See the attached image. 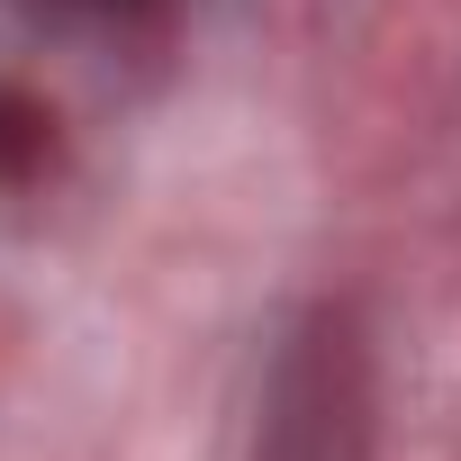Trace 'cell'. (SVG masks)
I'll use <instances>...</instances> for the list:
<instances>
[{"label":"cell","mask_w":461,"mask_h":461,"mask_svg":"<svg viewBox=\"0 0 461 461\" xmlns=\"http://www.w3.org/2000/svg\"><path fill=\"white\" fill-rule=\"evenodd\" d=\"M236 461H371V353L353 308H308L281 326Z\"/></svg>","instance_id":"cell-1"},{"label":"cell","mask_w":461,"mask_h":461,"mask_svg":"<svg viewBox=\"0 0 461 461\" xmlns=\"http://www.w3.org/2000/svg\"><path fill=\"white\" fill-rule=\"evenodd\" d=\"M55 154V109L28 91H0V181H37Z\"/></svg>","instance_id":"cell-2"},{"label":"cell","mask_w":461,"mask_h":461,"mask_svg":"<svg viewBox=\"0 0 461 461\" xmlns=\"http://www.w3.org/2000/svg\"><path fill=\"white\" fill-rule=\"evenodd\" d=\"M19 10H55L64 19V10H145V0H19Z\"/></svg>","instance_id":"cell-3"}]
</instances>
